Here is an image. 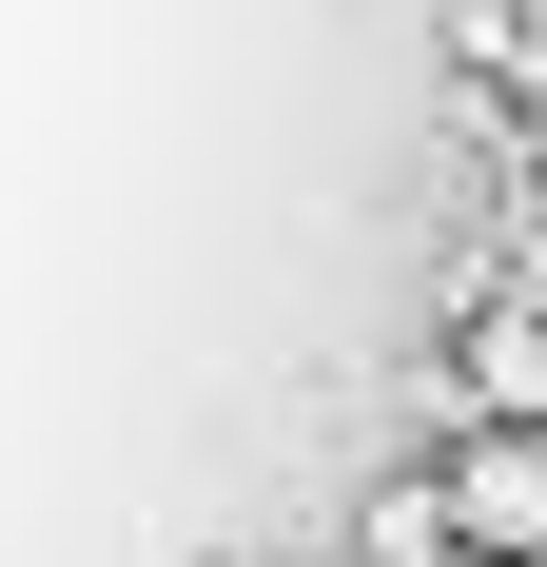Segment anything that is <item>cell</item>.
Wrapping results in <instances>:
<instances>
[{"instance_id":"obj_1","label":"cell","mask_w":547,"mask_h":567,"mask_svg":"<svg viewBox=\"0 0 547 567\" xmlns=\"http://www.w3.org/2000/svg\"><path fill=\"white\" fill-rule=\"evenodd\" d=\"M411 470H431V509H450L469 567H547V411H450Z\"/></svg>"},{"instance_id":"obj_2","label":"cell","mask_w":547,"mask_h":567,"mask_svg":"<svg viewBox=\"0 0 547 567\" xmlns=\"http://www.w3.org/2000/svg\"><path fill=\"white\" fill-rule=\"evenodd\" d=\"M450 411H547V275L528 255H469V293H450V352L411 392V431H450Z\"/></svg>"},{"instance_id":"obj_3","label":"cell","mask_w":547,"mask_h":567,"mask_svg":"<svg viewBox=\"0 0 547 567\" xmlns=\"http://www.w3.org/2000/svg\"><path fill=\"white\" fill-rule=\"evenodd\" d=\"M332 567H469V548H450L431 470H372V489H352V528H332Z\"/></svg>"}]
</instances>
